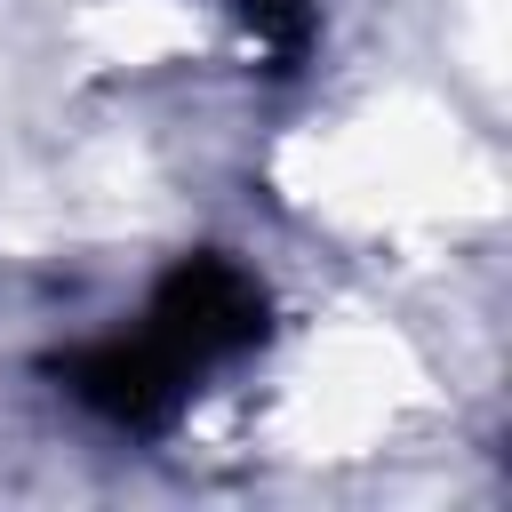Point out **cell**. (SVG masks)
Listing matches in <instances>:
<instances>
[{"label": "cell", "instance_id": "2", "mask_svg": "<svg viewBox=\"0 0 512 512\" xmlns=\"http://www.w3.org/2000/svg\"><path fill=\"white\" fill-rule=\"evenodd\" d=\"M272 64H304V48L320 40V0H216Z\"/></svg>", "mask_w": 512, "mask_h": 512}, {"label": "cell", "instance_id": "1", "mask_svg": "<svg viewBox=\"0 0 512 512\" xmlns=\"http://www.w3.org/2000/svg\"><path fill=\"white\" fill-rule=\"evenodd\" d=\"M264 280L248 272V264H232V256H184L160 288H152V304H144V336L200 384V376H216V368H232V360H248L256 344H264Z\"/></svg>", "mask_w": 512, "mask_h": 512}]
</instances>
